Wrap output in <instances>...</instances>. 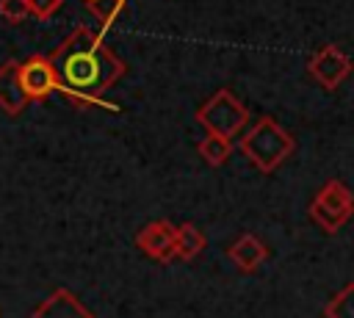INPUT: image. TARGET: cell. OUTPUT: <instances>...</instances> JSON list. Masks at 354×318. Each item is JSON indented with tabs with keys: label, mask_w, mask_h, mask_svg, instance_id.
<instances>
[{
	"label": "cell",
	"mask_w": 354,
	"mask_h": 318,
	"mask_svg": "<svg viewBox=\"0 0 354 318\" xmlns=\"http://www.w3.org/2000/svg\"><path fill=\"white\" fill-rule=\"evenodd\" d=\"M0 17L11 25L22 22L25 17H30V8H28V0H0Z\"/></svg>",
	"instance_id": "9a60e30c"
},
{
	"label": "cell",
	"mask_w": 354,
	"mask_h": 318,
	"mask_svg": "<svg viewBox=\"0 0 354 318\" xmlns=\"http://www.w3.org/2000/svg\"><path fill=\"white\" fill-rule=\"evenodd\" d=\"M91 14L100 19V28H108L124 8V0H86Z\"/></svg>",
	"instance_id": "5bb4252c"
},
{
	"label": "cell",
	"mask_w": 354,
	"mask_h": 318,
	"mask_svg": "<svg viewBox=\"0 0 354 318\" xmlns=\"http://www.w3.org/2000/svg\"><path fill=\"white\" fill-rule=\"evenodd\" d=\"M241 152L246 155L249 163H254V169H260L263 174L277 171L290 155H293V135L271 116H260L243 135H241Z\"/></svg>",
	"instance_id": "7a4b0ae2"
},
{
	"label": "cell",
	"mask_w": 354,
	"mask_h": 318,
	"mask_svg": "<svg viewBox=\"0 0 354 318\" xmlns=\"http://www.w3.org/2000/svg\"><path fill=\"white\" fill-rule=\"evenodd\" d=\"M174 238H177V227L171 221L158 218V221H149L147 227L138 230L136 246L147 257H152L158 263H169V260H174Z\"/></svg>",
	"instance_id": "52a82bcc"
},
{
	"label": "cell",
	"mask_w": 354,
	"mask_h": 318,
	"mask_svg": "<svg viewBox=\"0 0 354 318\" xmlns=\"http://www.w3.org/2000/svg\"><path fill=\"white\" fill-rule=\"evenodd\" d=\"M199 155H202L205 163L221 166L232 155V138H224V135H216V133H205V138L199 141Z\"/></svg>",
	"instance_id": "7c38bea8"
},
{
	"label": "cell",
	"mask_w": 354,
	"mask_h": 318,
	"mask_svg": "<svg viewBox=\"0 0 354 318\" xmlns=\"http://www.w3.org/2000/svg\"><path fill=\"white\" fill-rule=\"evenodd\" d=\"M351 69H354L351 58H348L343 50H337L335 44L321 47V50L313 53L310 61H307V72H310V77H313L321 88H326V91L337 88V86L351 75Z\"/></svg>",
	"instance_id": "5b68a950"
},
{
	"label": "cell",
	"mask_w": 354,
	"mask_h": 318,
	"mask_svg": "<svg viewBox=\"0 0 354 318\" xmlns=\"http://www.w3.org/2000/svg\"><path fill=\"white\" fill-rule=\"evenodd\" d=\"M30 318H94V312L72 290L58 288L30 312Z\"/></svg>",
	"instance_id": "ba28073f"
},
{
	"label": "cell",
	"mask_w": 354,
	"mask_h": 318,
	"mask_svg": "<svg viewBox=\"0 0 354 318\" xmlns=\"http://www.w3.org/2000/svg\"><path fill=\"white\" fill-rule=\"evenodd\" d=\"M64 0H28V8L36 19H50L58 8H61Z\"/></svg>",
	"instance_id": "2e32d148"
},
{
	"label": "cell",
	"mask_w": 354,
	"mask_h": 318,
	"mask_svg": "<svg viewBox=\"0 0 354 318\" xmlns=\"http://www.w3.org/2000/svg\"><path fill=\"white\" fill-rule=\"evenodd\" d=\"M19 80H22L25 94L30 100H44V97H50L53 91L61 88L58 72H55L53 61L44 58V55H33V58L22 61L19 64Z\"/></svg>",
	"instance_id": "8992f818"
},
{
	"label": "cell",
	"mask_w": 354,
	"mask_h": 318,
	"mask_svg": "<svg viewBox=\"0 0 354 318\" xmlns=\"http://www.w3.org/2000/svg\"><path fill=\"white\" fill-rule=\"evenodd\" d=\"M227 254H230V260H232L243 274H252V271H257V268L266 263V257H268V246H266L257 235L243 232V235L227 249Z\"/></svg>",
	"instance_id": "30bf717a"
},
{
	"label": "cell",
	"mask_w": 354,
	"mask_h": 318,
	"mask_svg": "<svg viewBox=\"0 0 354 318\" xmlns=\"http://www.w3.org/2000/svg\"><path fill=\"white\" fill-rule=\"evenodd\" d=\"M50 61L61 80L58 91L72 100V105H105L97 94L108 91L127 72L124 61L86 25H77Z\"/></svg>",
	"instance_id": "6da1fadb"
},
{
	"label": "cell",
	"mask_w": 354,
	"mask_h": 318,
	"mask_svg": "<svg viewBox=\"0 0 354 318\" xmlns=\"http://www.w3.org/2000/svg\"><path fill=\"white\" fill-rule=\"evenodd\" d=\"M202 249H205V235H202V230L199 227H194V224H180L177 227V238H174V260H194V257H199L202 254Z\"/></svg>",
	"instance_id": "8fae6325"
},
{
	"label": "cell",
	"mask_w": 354,
	"mask_h": 318,
	"mask_svg": "<svg viewBox=\"0 0 354 318\" xmlns=\"http://www.w3.org/2000/svg\"><path fill=\"white\" fill-rule=\"evenodd\" d=\"M351 216H354V194L348 191V185H343L340 180H326L310 202V218L326 235H335L343 224H348Z\"/></svg>",
	"instance_id": "277c9868"
},
{
	"label": "cell",
	"mask_w": 354,
	"mask_h": 318,
	"mask_svg": "<svg viewBox=\"0 0 354 318\" xmlns=\"http://www.w3.org/2000/svg\"><path fill=\"white\" fill-rule=\"evenodd\" d=\"M196 122L205 127V133L235 138L249 124V111L230 88H218L213 97H207L196 108Z\"/></svg>",
	"instance_id": "3957f363"
},
{
	"label": "cell",
	"mask_w": 354,
	"mask_h": 318,
	"mask_svg": "<svg viewBox=\"0 0 354 318\" xmlns=\"http://www.w3.org/2000/svg\"><path fill=\"white\" fill-rule=\"evenodd\" d=\"M324 315L326 318H354V282L343 285L332 301L324 307Z\"/></svg>",
	"instance_id": "4fadbf2b"
},
{
	"label": "cell",
	"mask_w": 354,
	"mask_h": 318,
	"mask_svg": "<svg viewBox=\"0 0 354 318\" xmlns=\"http://www.w3.org/2000/svg\"><path fill=\"white\" fill-rule=\"evenodd\" d=\"M28 102H30V97L25 94V86L19 80V64L17 61L0 64V108L8 116H17L25 111Z\"/></svg>",
	"instance_id": "9c48e42d"
}]
</instances>
